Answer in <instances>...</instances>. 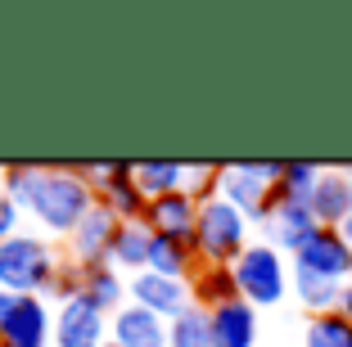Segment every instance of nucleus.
<instances>
[{"instance_id": "f257e3e1", "label": "nucleus", "mask_w": 352, "mask_h": 347, "mask_svg": "<svg viewBox=\"0 0 352 347\" xmlns=\"http://www.w3.org/2000/svg\"><path fill=\"white\" fill-rule=\"evenodd\" d=\"M95 203L100 199L86 185V176L77 172V163H45V172L36 181V190H32V199L23 203V212L41 230H50V235H73Z\"/></svg>"}, {"instance_id": "f03ea898", "label": "nucleus", "mask_w": 352, "mask_h": 347, "mask_svg": "<svg viewBox=\"0 0 352 347\" xmlns=\"http://www.w3.org/2000/svg\"><path fill=\"white\" fill-rule=\"evenodd\" d=\"M249 216L239 212L226 199H208L199 208V225H195V253L199 266H235L239 253L249 248Z\"/></svg>"}, {"instance_id": "7ed1b4c3", "label": "nucleus", "mask_w": 352, "mask_h": 347, "mask_svg": "<svg viewBox=\"0 0 352 347\" xmlns=\"http://www.w3.org/2000/svg\"><path fill=\"white\" fill-rule=\"evenodd\" d=\"M59 271V257L41 235H14L0 244V289L14 298H41L50 276Z\"/></svg>"}, {"instance_id": "20e7f679", "label": "nucleus", "mask_w": 352, "mask_h": 347, "mask_svg": "<svg viewBox=\"0 0 352 347\" xmlns=\"http://www.w3.org/2000/svg\"><path fill=\"white\" fill-rule=\"evenodd\" d=\"M230 276H235L239 298L253 302V306H276V302H285V293H289V266H285V253L271 248L267 239L244 248L239 262L230 266Z\"/></svg>"}, {"instance_id": "39448f33", "label": "nucleus", "mask_w": 352, "mask_h": 347, "mask_svg": "<svg viewBox=\"0 0 352 347\" xmlns=\"http://www.w3.org/2000/svg\"><path fill=\"white\" fill-rule=\"evenodd\" d=\"M280 172H285V163H230V167H221V199L235 203L249 221L262 225V216L276 203Z\"/></svg>"}, {"instance_id": "423d86ee", "label": "nucleus", "mask_w": 352, "mask_h": 347, "mask_svg": "<svg viewBox=\"0 0 352 347\" xmlns=\"http://www.w3.org/2000/svg\"><path fill=\"white\" fill-rule=\"evenodd\" d=\"M77 172L86 176V185L109 212H118L122 221H145L149 199L135 185V163H77Z\"/></svg>"}, {"instance_id": "0eeeda50", "label": "nucleus", "mask_w": 352, "mask_h": 347, "mask_svg": "<svg viewBox=\"0 0 352 347\" xmlns=\"http://www.w3.org/2000/svg\"><path fill=\"white\" fill-rule=\"evenodd\" d=\"M54 347H109V316L91 298H68L54 306Z\"/></svg>"}, {"instance_id": "6e6552de", "label": "nucleus", "mask_w": 352, "mask_h": 347, "mask_svg": "<svg viewBox=\"0 0 352 347\" xmlns=\"http://www.w3.org/2000/svg\"><path fill=\"white\" fill-rule=\"evenodd\" d=\"M126 293H131L135 306L154 311V316L167 320V325L195 306V289H190V280H167V276H154V271L131 276V280H126Z\"/></svg>"}, {"instance_id": "1a4fd4ad", "label": "nucleus", "mask_w": 352, "mask_h": 347, "mask_svg": "<svg viewBox=\"0 0 352 347\" xmlns=\"http://www.w3.org/2000/svg\"><path fill=\"white\" fill-rule=\"evenodd\" d=\"M294 266H298V271H311V276H325V280H334V284H348L352 280V248H348V239H343V230L321 225V230L294 253Z\"/></svg>"}, {"instance_id": "9d476101", "label": "nucleus", "mask_w": 352, "mask_h": 347, "mask_svg": "<svg viewBox=\"0 0 352 347\" xmlns=\"http://www.w3.org/2000/svg\"><path fill=\"white\" fill-rule=\"evenodd\" d=\"M316 230H321V221L311 216L307 203H285V199H276L271 212L262 216V235H267V244L280 248V253H298Z\"/></svg>"}, {"instance_id": "9b49d317", "label": "nucleus", "mask_w": 352, "mask_h": 347, "mask_svg": "<svg viewBox=\"0 0 352 347\" xmlns=\"http://www.w3.org/2000/svg\"><path fill=\"white\" fill-rule=\"evenodd\" d=\"M199 199H190L186 190H172L163 199H149L145 208V225L163 239H181V244H195V225H199Z\"/></svg>"}, {"instance_id": "f8f14e48", "label": "nucleus", "mask_w": 352, "mask_h": 347, "mask_svg": "<svg viewBox=\"0 0 352 347\" xmlns=\"http://www.w3.org/2000/svg\"><path fill=\"white\" fill-rule=\"evenodd\" d=\"M0 347H54V311L45 298H19L10 325L0 329Z\"/></svg>"}, {"instance_id": "ddd939ff", "label": "nucleus", "mask_w": 352, "mask_h": 347, "mask_svg": "<svg viewBox=\"0 0 352 347\" xmlns=\"http://www.w3.org/2000/svg\"><path fill=\"white\" fill-rule=\"evenodd\" d=\"M118 230H122V216H118V212H109L104 203H95L91 212H86V221L77 225L73 235H68V244H73V262H82V266L109 262Z\"/></svg>"}, {"instance_id": "4468645a", "label": "nucleus", "mask_w": 352, "mask_h": 347, "mask_svg": "<svg viewBox=\"0 0 352 347\" xmlns=\"http://www.w3.org/2000/svg\"><path fill=\"white\" fill-rule=\"evenodd\" d=\"M208 320H212V347H253L258 343V306L244 302V298H230V302L212 306Z\"/></svg>"}, {"instance_id": "2eb2a0df", "label": "nucleus", "mask_w": 352, "mask_h": 347, "mask_svg": "<svg viewBox=\"0 0 352 347\" xmlns=\"http://www.w3.org/2000/svg\"><path fill=\"white\" fill-rule=\"evenodd\" d=\"M109 343H118V347H167V320H158L145 306L126 302L109 320Z\"/></svg>"}, {"instance_id": "dca6fc26", "label": "nucleus", "mask_w": 352, "mask_h": 347, "mask_svg": "<svg viewBox=\"0 0 352 347\" xmlns=\"http://www.w3.org/2000/svg\"><path fill=\"white\" fill-rule=\"evenodd\" d=\"M77 266H82V262H77ZM82 298H91L104 316H113V311H122V306L131 302V293H126V280H122V271H118L113 262L82 266Z\"/></svg>"}, {"instance_id": "f3484780", "label": "nucleus", "mask_w": 352, "mask_h": 347, "mask_svg": "<svg viewBox=\"0 0 352 347\" xmlns=\"http://www.w3.org/2000/svg\"><path fill=\"white\" fill-rule=\"evenodd\" d=\"M311 216L321 225H334V230L352 216V176L348 172H321L316 194H311Z\"/></svg>"}, {"instance_id": "a211bd4d", "label": "nucleus", "mask_w": 352, "mask_h": 347, "mask_svg": "<svg viewBox=\"0 0 352 347\" xmlns=\"http://www.w3.org/2000/svg\"><path fill=\"white\" fill-rule=\"evenodd\" d=\"M149 253H154V230H149L145 221H122V230H118V239H113V253H109V262H113L118 271H131V276H140V271H149Z\"/></svg>"}, {"instance_id": "6ab92c4d", "label": "nucleus", "mask_w": 352, "mask_h": 347, "mask_svg": "<svg viewBox=\"0 0 352 347\" xmlns=\"http://www.w3.org/2000/svg\"><path fill=\"white\" fill-rule=\"evenodd\" d=\"M149 271H154V276H167V280H195L199 276V253H195V244H181V239L154 235Z\"/></svg>"}, {"instance_id": "aec40b11", "label": "nucleus", "mask_w": 352, "mask_h": 347, "mask_svg": "<svg viewBox=\"0 0 352 347\" xmlns=\"http://www.w3.org/2000/svg\"><path fill=\"white\" fill-rule=\"evenodd\" d=\"M294 293H298V302L307 306L311 316H325V311H339L343 284H334V280H325V276H311V271H298V266H294Z\"/></svg>"}, {"instance_id": "412c9836", "label": "nucleus", "mask_w": 352, "mask_h": 347, "mask_svg": "<svg viewBox=\"0 0 352 347\" xmlns=\"http://www.w3.org/2000/svg\"><path fill=\"white\" fill-rule=\"evenodd\" d=\"M135 185L145 190V199H163L172 190H186V163H167V158L135 163Z\"/></svg>"}, {"instance_id": "4be33fe9", "label": "nucleus", "mask_w": 352, "mask_h": 347, "mask_svg": "<svg viewBox=\"0 0 352 347\" xmlns=\"http://www.w3.org/2000/svg\"><path fill=\"white\" fill-rule=\"evenodd\" d=\"M190 289H195V302L204 306V311H212V306H221V302H230V298H239L230 266H199V276L190 280Z\"/></svg>"}, {"instance_id": "5701e85b", "label": "nucleus", "mask_w": 352, "mask_h": 347, "mask_svg": "<svg viewBox=\"0 0 352 347\" xmlns=\"http://www.w3.org/2000/svg\"><path fill=\"white\" fill-rule=\"evenodd\" d=\"M302 347H352V320L343 311H325L302 325Z\"/></svg>"}, {"instance_id": "b1692460", "label": "nucleus", "mask_w": 352, "mask_h": 347, "mask_svg": "<svg viewBox=\"0 0 352 347\" xmlns=\"http://www.w3.org/2000/svg\"><path fill=\"white\" fill-rule=\"evenodd\" d=\"M167 347H212V320L199 302L167 325Z\"/></svg>"}, {"instance_id": "393cba45", "label": "nucleus", "mask_w": 352, "mask_h": 347, "mask_svg": "<svg viewBox=\"0 0 352 347\" xmlns=\"http://www.w3.org/2000/svg\"><path fill=\"white\" fill-rule=\"evenodd\" d=\"M316 181H321V167H311V163H285L280 185H276V199H285V203H307L311 208Z\"/></svg>"}, {"instance_id": "a878e982", "label": "nucleus", "mask_w": 352, "mask_h": 347, "mask_svg": "<svg viewBox=\"0 0 352 347\" xmlns=\"http://www.w3.org/2000/svg\"><path fill=\"white\" fill-rule=\"evenodd\" d=\"M45 163H10V167H0V190L14 199V203H28L32 190H36V181H41Z\"/></svg>"}, {"instance_id": "bb28decb", "label": "nucleus", "mask_w": 352, "mask_h": 347, "mask_svg": "<svg viewBox=\"0 0 352 347\" xmlns=\"http://www.w3.org/2000/svg\"><path fill=\"white\" fill-rule=\"evenodd\" d=\"M186 194L208 203L221 194V167L217 163H186Z\"/></svg>"}, {"instance_id": "cd10ccee", "label": "nucleus", "mask_w": 352, "mask_h": 347, "mask_svg": "<svg viewBox=\"0 0 352 347\" xmlns=\"http://www.w3.org/2000/svg\"><path fill=\"white\" fill-rule=\"evenodd\" d=\"M77 293H82V266L68 257V262H59V271L50 276V284H45L41 298H45V302H54V306H63L68 298H77Z\"/></svg>"}, {"instance_id": "c85d7f7f", "label": "nucleus", "mask_w": 352, "mask_h": 347, "mask_svg": "<svg viewBox=\"0 0 352 347\" xmlns=\"http://www.w3.org/2000/svg\"><path fill=\"white\" fill-rule=\"evenodd\" d=\"M19 216H23V208L14 203V199L5 194V190H0V244L19 235Z\"/></svg>"}, {"instance_id": "c756f323", "label": "nucleus", "mask_w": 352, "mask_h": 347, "mask_svg": "<svg viewBox=\"0 0 352 347\" xmlns=\"http://www.w3.org/2000/svg\"><path fill=\"white\" fill-rule=\"evenodd\" d=\"M14 306H19V298H14V293H5V289H0V329L10 325V316H14Z\"/></svg>"}, {"instance_id": "7c9ffc66", "label": "nucleus", "mask_w": 352, "mask_h": 347, "mask_svg": "<svg viewBox=\"0 0 352 347\" xmlns=\"http://www.w3.org/2000/svg\"><path fill=\"white\" fill-rule=\"evenodd\" d=\"M339 311H343V316L352 320V280H348V284H343V298H339Z\"/></svg>"}, {"instance_id": "2f4dec72", "label": "nucleus", "mask_w": 352, "mask_h": 347, "mask_svg": "<svg viewBox=\"0 0 352 347\" xmlns=\"http://www.w3.org/2000/svg\"><path fill=\"white\" fill-rule=\"evenodd\" d=\"M339 230H343V239H348V248H352V216H348V221L339 225Z\"/></svg>"}, {"instance_id": "473e14b6", "label": "nucleus", "mask_w": 352, "mask_h": 347, "mask_svg": "<svg viewBox=\"0 0 352 347\" xmlns=\"http://www.w3.org/2000/svg\"><path fill=\"white\" fill-rule=\"evenodd\" d=\"M109 347H118V343H109Z\"/></svg>"}, {"instance_id": "72a5a7b5", "label": "nucleus", "mask_w": 352, "mask_h": 347, "mask_svg": "<svg viewBox=\"0 0 352 347\" xmlns=\"http://www.w3.org/2000/svg\"><path fill=\"white\" fill-rule=\"evenodd\" d=\"M348 176H352V172H348Z\"/></svg>"}]
</instances>
